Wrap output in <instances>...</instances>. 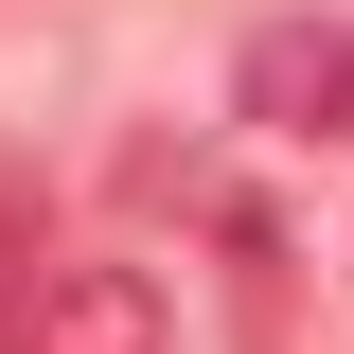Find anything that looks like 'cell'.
Wrapping results in <instances>:
<instances>
[{"label":"cell","instance_id":"obj_1","mask_svg":"<svg viewBox=\"0 0 354 354\" xmlns=\"http://www.w3.org/2000/svg\"><path fill=\"white\" fill-rule=\"evenodd\" d=\"M230 124L266 142H354V18H266L230 53Z\"/></svg>","mask_w":354,"mask_h":354},{"label":"cell","instance_id":"obj_2","mask_svg":"<svg viewBox=\"0 0 354 354\" xmlns=\"http://www.w3.org/2000/svg\"><path fill=\"white\" fill-rule=\"evenodd\" d=\"M160 283L142 266H36L18 301H0V354H160Z\"/></svg>","mask_w":354,"mask_h":354},{"label":"cell","instance_id":"obj_3","mask_svg":"<svg viewBox=\"0 0 354 354\" xmlns=\"http://www.w3.org/2000/svg\"><path fill=\"white\" fill-rule=\"evenodd\" d=\"M36 266H53V248H36V213H18V195H0V301H18V283H36Z\"/></svg>","mask_w":354,"mask_h":354}]
</instances>
